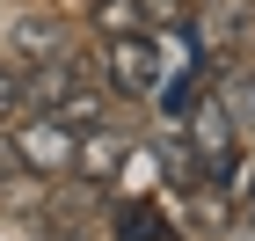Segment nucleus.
Returning <instances> with one entry per match:
<instances>
[{
  "instance_id": "obj_4",
  "label": "nucleus",
  "mask_w": 255,
  "mask_h": 241,
  "mask_svg": "<svg viewBox=\"0 0 255 241\" xmlns=\"http://www.w3.org/2000/svg\"><path fill=\"white\" fill-rule=\"evenodd\" d=\"M73 80H80L73 59H37V66H22V110H29V117H51Z\"/></svg>"
},
{
  "instance_id": "obj_9",
  "label": "nucleus",
  "mask_w": 255,
  "mask_h": 241,
  "mask_svg": "<svg viewBox=\"0 0 255 241\" xmlns=\"http://www.w3.org/2000/svg\"><path fill=\"white\" fill-rule=\"evenodd\" d=\"M95 37H138V29H153L146 22V0H95Z\"/></svg>"
},
{
  "instance_id": "obj_16",
  "label": "nucleus",
  "mask_w": 255,
  "mask_h": 241,
  "mask_svg": "<svg viewBox=\"0 0 255 241\" xmlns=\"http://www.w3.org/2000/svg\"><path fill=\"white\" fill-rule=\"evenodd\" d=\"M59 241H73V234H59Z\"/></svg>"
},
{
  "instance_id": "obj_13",
  "label": "nucleus",
  "mask_w": 255,
  "mask_h": 241,
  "mask_svg": "<svg viewBox=\"0 0 255 241\" xmlns=\"http://www.w3.org/2000/svg\"><path fill=\"white\" fill-rule=\"evenodd\" d=\"M234 212L255 220V161H241V176H234Z\"/></svg>"
},
{
  "instance_id": "obj_15",
  "label": "nucleus",
  "mask_w": 255,
  "mask_h": 241,
  "mask_svg": "<svg viewBox=\"0 0 255 241\" xmlns=\"http://www.w3.org/2000/svg\"><path fill=\"white\" fill-rule=\"evenodd\" d=\"M234 241H255V220H248V227H241V234H234Z\"/></svg>"
},
{
  "instance_id": "obj_5",
  "label": "nucleus",
  "mask_w": 255,
  "mask_h": 241,
  "mask_svg": "<svg viewBox=\"0 0 255 241\" xmlns=\"http://www.w3.org/2000/svg\"><path fill=\"white\" fill-rule=\"evenodd\" d=\"M7 51H15V66H37V59H73V51H66V22H59V15H22L15 29H7Z\"/></svg>"
},
{
  "instance_id": "obj_6",
  "label": "nucleus",
  "mask_w": 255,
  "mask_h": 241,
  "mask_svg": "<svg viewBox=\"0 0 255 241\" xmlns=\"http://www.w3.org/2000/svg\"><path fill=\"white\" fill-rule=\"evenodd\" d=\"M110 241H168V205L160 198H117L110 205Z\"/></svg>"
},
{
  "instance_id": "obj_8",
  "label": "nucleus",
  "mask_w": 255,
  "mask_h": 241,
  "mask_svg": "<svg viewBox=\"0 0 255 241\" xmlns=\"http://www.w3.org/2000/svg\"><path fill=\"white\" fill-rule=\"evenodd\" d=\"M51 117H59V124H73V132H88V124H102V117H110V95H102V88H88V80H73V88L59 95V110H51Z\"/></svg>"
},
{
  "instance_id": "obj_2",
  "label": "nucleus",
  "mask_w": 255,
  "mask_h": 241,
  "mask_svg": "<svg viewBox=\"0 0 255 241\" xmlns=\"http://www.w3.org/2000/svg\"><path fill=\"white\" fill-rule=\"evenodd\" d=\"M102 73H110L117 95H153V88H160L153 29H138V37H102Z\"/></svg>"
},
{
  "instance_id": "obj_11",
  "label": "nucleus",
  "mask_w": 255,
  "mask_h": 241,
  "mask_svg": "<svg viewBox=\"0 0 255 241\" xmlns=\"http://www.w3.org/2000/svg\"><path fill=\"white\" fill-rule=\"evenodd\" d=\"M226 110H234L241 132H255V66L248 73H234V88H226Z\"/></svg>"
},
{
  "instance_id": "obj_3",
  "label": "nucleus",
  "mask_w": 255,
  "mask_h": 241,
  "mask_svg": "<svg viewBox=\"0 0 255 241\" xmlns=\"http://www.w3.org/2000/svg\"><path fill=\"white\" fill-rule=\"evenodd\" d=\"M124 154H131V139L117 124H88L73 139V176L80 183H110V176H124Z\"/></svg>"
},
{
  "instance_id": "obj_10",
  "label": "nucleus",
  "mask_w": 255,
  "mask_h": 241,
  "mask_svg": "<svg viewBox=\"0 0 255 241\" xmlns=\"http://www.w3.org/2000/svg\"><path fill=\"white\" fill-rule=\"evenodd\" d=\"M153 168H168V183H197V154H190V139H182V124H168V139H160V154H153Z\"/></svg>"
},
{
  "instance_id": "obj_1",
  "label": "nucleus",
  "mask_w": 255,
  "mask_h": 241,
  "mask_svg": "<svg viewBox=\"0 0 255 241\" xmlns=\"http://www.w3.org/2000/svg\"><path fill=\"white\" fill-rule=\"evenodd\" d=\"M73 124H59V117H22L15 124V168H29L37 183H59V176H73Z\"/></svg>"
},
{
  "instance_id": "obj_14",
  "label": "nucleus",
  "mask_w": 255,
  "mask_h": 241,
  "mask_svg": "<svg viewBox=\"0 0 255 241\" xmlns=\"http://www.w3.org/2000/svg\"><path fill=\"white\" fill-rule=\"evenodd\" d=\"M0 176H15V146H7V139H0Z\"/></svg>"
},
{
  "instance_id": "obj_7",
  "label": "nucleus",
  "mask_w": 255,
  "mask_h": 241,
  "mask_svg": "<svg viewBox=\"0 0 255 241\" xmlns=\"http://www.w3.org/2000/svg\"><path fill=\"white\" fill-rule=\"evenodd\" d=\"M182 220L197 227V234H226V220H234V198L219 190V183H182Z\"/></svg>"
},
{
  "instance_id": "obj_12",
  "label": "nucleus",
  "mask_w": 255,
  "mask_h": 241,
  "mask_svg": "<svg viewBox=\"0 0 255 241\" xmlns=\"http://www.w3.org/2000/svg\"><path fill=\"white\" fill-rule=\"evenodd\" d=\"M22 117V66L15 59H0V124Z\"/></svg>"
}]
</instances>
